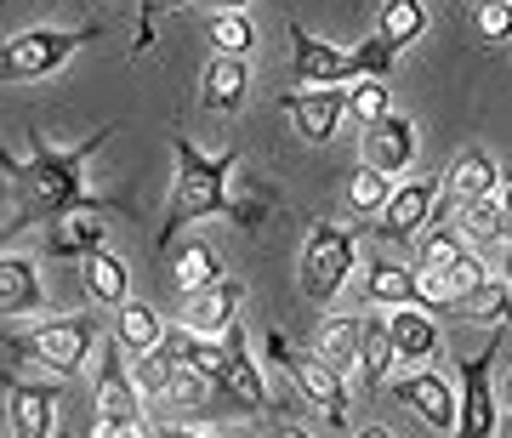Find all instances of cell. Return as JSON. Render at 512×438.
<instances>
[{"mask_svg": "<svg viewBox=\"0 0 512 438\" xmlns=\"http://www.w3.org/2000/svg\"><path fill=\"white\" fill-rule=\"evenodd\" d=\"M171 148H177V183H171V205H165V228H160V245H171L177 239V228H188V222L200 217H234V222H262V211L268 205H245L228 194V177H234L239 154L234 148H222V154H200L194 148V137H171Z\"/></svg>", "mask_w": 512, "mask_h": 438, "instance_id": "1", "label": "cell"}, {"mask_svg": "<svg viewBox=\"0 0 512 438\" xmlns=\"http://www.w3.org/2000/svg\"><path fill=\"white\" fill-rule=\"evenodd\" d=\"M103 148V131L86 137L80 148H52V143H29V160L12 165L18 188L29 194V217H74V211H97V194L86 188V160Z\"/></svg>", "mask_w": 512, "mask_h": 438, "instance_id": "2", "label": "cell"}, {"mask_svg": "<svg viewBox=\"0 0 512 438\" xmlns=\"http://www.w3.org/2000/svg\"><path fill=\"white\" fill-rule=\"evenodd\" d=\"M97 342H103V325H97L92 313H69V319H46L40 330L18 336V353H29L35 365L57 370V376H80V370L92 365Z\"/></svg>", "mask_w": 512, "mask_h": 438, "instance_id": "3", "label": "cell"}, {"mask_svg": "<svg viewBox=\"0 0 512 438\" xmlns=\"http://www.w3.org/2000/svg\"><path fill=\"white\" fill-rule=\"evenodd\" d=\"M92 393H97V433L109 438H126V433H143V387L131 382V370L120 365L114 342L103 336L92 353Z\"/></svg>", "mask_w": 512, "mask_h": 438, "instance_id": "4", "label": "cell"}, {"mask_svg": "<svg viewBox=\"0 0 512 438\" xmlns=\"http://www.w3.org/2000/svg\"><path fill=\"white\" fill-rule=\"evenodd\" d=\"M268 359H274L279 370H291V382L302 387V399H308L336 433L348 427V382H342V370L330 365V359H319V353H296L285 336H268Z\"/></svg>", "mask_w": 512, "mask_h": 438, "instance_id": "5", "label": "cell"}, {"mask_svg": "<svg viewBox=\"0 0 512 438\" xmlns=\"http://www.w3.org/2000/svg\"><path fill=\"white\" fill-rule=\"evenodd\" d=\"M97 35L103 29H29V35L0 40V80H40V74L63 69Z\"/></svg>", "mask_w": 512, "mask_h": 438, "instance_id": "6", "label": "cell"}, {"mask_svg": "<svg viewBox=\"0 0 512 438\" xmlns=\"http://www.w3.org/2000/svg\"><path fill=\"white\" fill-rule=\"evenodd\" d=\"M353 251H359V228L319 222L308 234V251H302V291L319 296V302L330 291H342V279L353 274Z\"/></svg>", "mask_w": 512, "mask_h": 438, "instance_id": "7", "label": "cell"}, {"mask_svg": "<svg viewBox=\"0 0 512 438\" xmlns=\"http://www.w3.org/2000/svg\"><path fill=\"white\" fill-rule=\"evenodd\" d=\"M291 46H296V86H348V80H365L359 52H336L330 40L308 35L302 23H291Z\"/></svg>", "mask_w": 512, "mask_h": 438, "instance_id": "8", "label": "cell"}, {"mask_svg": "<svg viewBox=\"0 0 512 438\" xmlns=\"http://www.w3.org/2000/svg\"><path fill=\"white\" fill-rule=\"evenodd\" d=\"M501 359V336H490V347L461 365V438H490L495 433V399H490V370Z\"/></svg>", "mask_w": 512, "mask_h": 438, "instance_id": "9", "label": "cell"}, {"mask_svg": "<svg viewBox=\"0 0 512 438\" xmlns=\"http://www.w3.org/2000/svg\"><path fill=\"white\" fill-rule=\"evenodd\" d=\"M393 399L404 404V410H416L427 427H439V433H456L461 427V399L450 393V382L444 376H433V370H410V376H399L393 382Z\"/></svg>", "mask_w": 512, "mask_h": 438, "instance_id": "10", "label": "cell"}, {"mask_svg": "<svg viewBox=\"0 0 512 438\" xmlns=\"http://www.w3.org/2000/svg\"><path fill=\"white\" fill-rule=\"evenodd\" d=\"M279 109L296 120V131L308 137V143H330L336 126H342V114H348V92L342 86H319V92H285L279 97Z\"/></svg>", "mask_w": 512, "mask_h": 438, "instance_id": "11", "label": "cell"}, {"mask_svg": "<svg viewBox=\"0 0 512 438\" xmlns=\"http://www.w3.org/2000/svg\"><path fill=\"white\" fill-rule=\"evenodd\" d=\"M433 205H439V177H410V183H399L393 194H387L382 205V228L376 234L387 239H410L421 228V222L433 217Z\"/></svg>", "mask_w": 512, "mask_h": 438, "instance_id": "12", "label": "cell"}, {"mask_svg": "<svg viewBox=\"0 0 512 438\" xmlns=\"http://www.w3.org/2000/svg\"><path fill=\"white\" fill-rule=\"evenodd\" d=\"M365 165H376V171H404L410 165V154H416V126L404 120V114H382V120H370L365 126Z\"/></svg>", "mask_w": 512, "mask_h": 438, "instance_id": "13", "label": "cell"}, {"mask_svg": "<svg viewBox=\"0 0 512 438\" xmlns=\"http://www.w3.org/2000/svg\"><path fill=\"white\" fill-rule=\"evenodd\" d=\"M6 410H12V433H23V438L57 433V387L52 382H12Z\"/></svg>", "mask_w": 512, "mask_h": 438, "instance_id": "14", "label": "cell"}, {"mask_svg": "<svg viewBox=\"0 0 512 438\" xmlns=\"http://www.w3.org/2000/svg\"><path fill=\"white\" fill-rule=\"evenodd\" d=\"M234 313H239V285L234 279H217V285L183 296V325L194 330V336H222V330L234 325Z\"/></svg>", "mask_w": 512, "mask_h": 438, "instance_id": "15", "label": "cell"}, {"mask_svg": "<svg viewBox=\"0 0 512 438\" xmlns=\"http://www.w3.org/2000/svg\"><path fill=\"white\" fill-rule=\"evenodd\" d=\"M387 336H393V359H404V365H427V359L439 353V325H433V319H427L416 302L393 308V319H387Z\"/></svg>", "mask_w": 512, "mask_h": 438, "instance_id": "16", "label": "cell"}, {"mask_svg": "<svg viewBox=\"0 0 512 438\" xmlns=\"http://www.w3.org/2000/svg\"><path fill=\"white\" fill-rule=\"evenodd\" d=\"M46 308L40 274L29 256H0V319H23V313Z\"/></svg>", "mask_w": 512, "mask_h": 438, "instance_id": "17", "label": "cell"}, {"mask_svg": "<svg viewBox=\"0 0 512 438\" xmlns=\"http://www.w3.org/2000/svg\"><path fill=\"white\" fill-rule=\"evenodd\" d=\"M450 205H473V200H484V194H495V183H501V171H495V160H490V148H467V154H456V165H450Z\"/></svg>", "mask_w": 512, "mask_h": 438, "instance_id": "18", "label": "cell"}, {"mask_svg": "<svg viewBox=\"0 0 512 438\" xmlns=\"http://www.w3.org/2000/svg\"><path fill=\"white\" fill-rule=\"evenodd\" d=\"M222 342H228V376H222V387L234 393L245 410H268V387H262V370L251 365V353H245V336H239V325L222 330Z\"/></svg>", "mask_w": 512, "mask_h": 438, "instance_id": "19", "label": "cell"}, {"mask_svg": "<svg viewBox=\"0 0 512 438\" xmlns=\"http://www.w3.org/2000/svg\"><path fill=\"white\" fill-rule=\"evenodd\" d=\"M245 92H251V69H245V57H217L211 69H205V109H245Z\"/></svg>", "mask_w": 512, "mask_h": 438, "instance_id": "20", "label": "cell"}, {"mask_svg": "<svg viewBox=\"0 0 512 438\" xmlns=\"http://www.w3.org/2000/svg\"><path fill=\"white\" fill-rule=\"evenodd\" d=\"M456 313H467L473 325H501V319H512V285L507 279H478L473 291H461Z\"/></svg>", "mask_w": 512, "mask_h": 438, "instance_id": "21", "label": "cell"}, {"mask_svg": "<svg viewBox=\"0 0 512 438\" xmlns=\"http://www.w3.org/2000/svg\"><path fill=\"white\" fill-rule=\"evenodd\" d=\"M359 336H365V319H348V313H342V319H330V325L319 330V359H330L342 376L359 370Z\"/></svg>", "mask_w": 512, "mask_h": 438, "instance_id": "22", "label": "cell"}, {"mask_svg": "<svg viewBox=\"0 0 512 438\" xmlns=\"http://www.w3.org/2000/svg\"><path fill=\"white\" fill-rule=\"evenodd\" d=\"M46 251L52 256H92V251H103V222H92V217H57V228L46 234Z\"/></svg>", "mask_w": 512, "mask_h": 438, "instance_id": "23", "label": "cell"}, {"mask_svg": "<svg viewBox=\"0 0 512 438\" xmlns=\"http://www.w3.org/2000/svg\"><path fill=\"white\" fill-rule=\"evenodd\" d=\"M456 228H461V239H473V245H490V239H501V234H507L501 194H484V200L461 205V211H456Z\"/></svg>", "mask_w": 512, "mask_h": 438, "instance_id": "24", "label": "cell"}, {"mask_svg": "<svg viewBox=\"0 0 512 438\" xmlns=\"http://www.w3.org/2000/svg\"><path fill=\"white\" fill-rule=\"evenodd\" d=\"M86 291H92V302H126V291H131L126 262L109 251H92L86 256Z\"/></svg>", "mask_w": 512, "mask_h": 438, "instance_id": "25", "label": "cell"}, {"mask_svg": "<svg viewBox=\"0 0 512 438\" xmlns=\"http://www.w3.org/2000/svg\"><path fill=\"white\" fill-rule=\"evenodd\" d=\"M120 342L131 347V353H148V347L165 342V319L148 302H120Z\"/></svg>", "mask_w": 512, "mask_h": 438, "instance_id": "26", "label": "cell"}, {"mask_svg": "<svg viewBox=\"0 0 512 438\" xmlns=\"http://www.w3.org/2000/svg\"><path fill=\"white\" fill-rule=\"evenodd\" d=\"M421 29H427V6L421 0H387L382 6V40L393 52L410 46V40H421Z\"/></svg>", "mask_w": 512, "mask_h": 438, "instance_id": "27", "label": "cell"}, {"mask_svg": "<svg viewBox=\"0 0 512 438\" xmlns=\"http://www.w3.org/2000/svg\"><path fill=\"white\" fill-rule=\"evenodd\" d=\"M370 302H387V308H404L416 302V274H404L399 262H370V279H365Z\"/></svg>", "mask_w": 512, "mask_h": 438, "instance_id": "28", "label": "cell"}, {"mask_svg": "<svg viewBox=\"0 0 512 438\" xmlns=\"http://www.w3.org/2000/svg\"><path fill=\"white\" fill-rule=\"evenodd\" d=\"M171 274H177V291H205V285H217V256H211V245H200V239H194V245H183V251H177V262H171Z\"/></svg>", "mask_w": 512, "mask_h": 438, "instance_id": "29", "label": "cell"}, {"mask_svg": "<svg viewBox=\"0 0 512 438\" xmlns=\"http://www.w3.org/2000/svg\"><path fill=\"white\" fill-rule=\"evenodd\" d=\"M171 376H177V359L165 347H148V353H137V365H131V382L143 387V399H160V404L171 393Z\"/></svg>", "mask_w": 512, "mask_h": 438, "instance_id": "30", "label": "cell"}, {"mask_svg": "<svg viewBox=\"0 0 512 438\" xmlns=\"http://www.w3.org/2000/svg\"><path fill=\"white\" fill-rule=\"evenodd\" d=\"M421 251V268H433V274H450L461 256H467V239H461V228H433V234L416 245Z\"/></svg>", "mask_w": 512, "mask_h": 438, "instance_id": "31", "label": "cell"}, {"mask_svg": "<svg viewBox=\"0 0 512 438\" xmlns=\"http://www.w3.org/2000/svg\"><path fill=\"white\" fill-rule=\"evenodd\" d=\"M387 365H393V336H387V319H382V325L370 319L365 336H359V370H365L370 382H387Z\"/></svg>", "mask_w": 512, "mask_h": 438, "instance_id": "32", "label": "cell"}, {"mask_svg": "<svg viewBox=\"0 0 512 438\" xmlns=\"http://www.w3.org/2000/svg\"><path fill=\"white\" fill-rule=\"evenodd\" d=\"M211 40H217L222 57H245L256 46V29H251L245 12H217V18H211Z\"/></svg>", "mask_w": 512, "mask_h": 438, "instance_id": "33", "label": "cell"}, {"mask_svg": "<svg viewBox=\"0 0 512 438\" xmlns=\"http://www.w3.org/2000/svg\"><path fill=\"white\" fill-rule=\"evenodd\" d=\"M387 194H393V183H387V171H376V165H359V177L348 183V205L353 211H382L387 205Z\"/></svg>", "mask_w": 512, "mask_h": 438, "instance_id": "34", "label": "cell"}, {"mask_svg": "<svg viewBox=\"0 0 512 438\" xmlns=\"http://www.w3.org/2000/svg\"><path fill=\"white\" fill-rule=\"evenodd\" d=\"M205 393H211V376L194 365H177V376H171V393H165V404H177V410H200Z\"/></svg>", "mask_w": 512, "mask_h": 438, "instance_id": "35", "label": "cell"}, {"mask_svg": "<svg viewBox=\"0 0 512 438\" xmlns=\"http://www.w3.org/2000/svg\"><path fill=\"white\" fill-rule=\"evenodd\" d=\"M473 23H478V40H507L512 35V0H478L473 6Z\"/></svg>", "mask_w": 512, "mask_h": 438, "instance_id": "36", "label": "cell"}, {"mask_svg": "<svg viewBox=\"0 0 512 438\" xmlns=\"http://www.w3.org/2000/svg\"><path fill=\"white\" fill-rule=\"evenodd\" d=\"M348 114H359V120H382V114H393L387 109V86L382 80H353V92H348Z\"/></svg>", "mask_w": 512, "mask_h": 438, "instance_id": "37", "label": "cell"}, {"mask_svg": "<svg viewBox=\"0 0 512 438\" xmlns=\"http://www.w3.org/2000/svg\"><path fill=\"white\" fill-rule=\"evenodd\" d=\"M416 302H421V308H456V285H450V274L421 268V274H416Z\"/></svg>", "mask_w": 512, "mask_h": 438, "instance_id": "38", "label": "cell"}, {"mask_svg": "<svg viewBox=\"0 0 512 438\" xmlns=\"http://www.w3.org/2000/svg\"><path fill=\"white\" fill-rule=\"evenodd\" d=\"M478 279H484V268H478L473 256H461L456 268H450V285H456V302H461V291H473Z\"/></svg>", "mask_w": 512, "mask_h": 438, "instance_id": "39", "label": "cell"}, {"mask_svg": "<svg viewBox=\"0 0 512 438\" xmlns=\"http://www.w3.org/2000/svg\"><path fill=\"white\" fill-rule=\"evenodd\" d=\"M205 6H217V12H245L251 0H205Z\"/></svg>", "mask_w": 512, "mask_h": 438, "instance_id": "40", "label": "cell"}, {"mask_svg": "<svg viewBox=\"0 0 512 438\" xmlns=\"http://www.w3.org/2000/svg\"><path fill=\"white\" fill-rule=\"evenodd\" d=\"M501 211H507V228H512V183L501 188Z\"/></svg>", "mask_w": 512, "mask_h": 438, "instance_id": "41", "label": "cell"}, {"mask_svg": "<svg viewBox=\"0 0 512 438\" xmlns=\"http://www.w3.org/2000/svg\"><path fill=\"white\" fill-rule=\"evenodd\" d=\"M165 12H177V6H194V0H160Z\"/></svg>", "mask_w": 512, "mask_h": 438, "instance_id": "42", "label": "cell"}, {"mask_svg": "<svg viewBox=\"0 0 512 438\" xmlns=\"http://www.w3.org/2000/svg\"><path fill=\"white\" fill-rule=\"evenodd\" d=\"M507 285H512V245H507Z\"/></svg>", "mask_w": 512, "mask_h": 438, "instance_id": "43", "label": "cell"}, {"mask_svg": "<svg viewBox=\"0 0 512 438\" xmlns=\"http://www.w3.org/2000/svg\"><path fill=\"white\" fill-rule=\"evenodd\" d=\"M507 404H512V382H507Z\"/></svg>", "mask_w": 512, "mask_h": 438, "instance_id": "44", "label": "cell"}, {"mask_svg": "<svg viewBox=\"0 0 512 438\" xmlns=\"http://www.w3.org/2000/svg\"><path fill=\"white\" fill-rule=\"evenodd\" d=\"M473 6H478V0H473Z\"/></svg>", "mask_w": 512, "mask_h": 438, "instance_id": "45", "label": "cell"}]
</instances>
